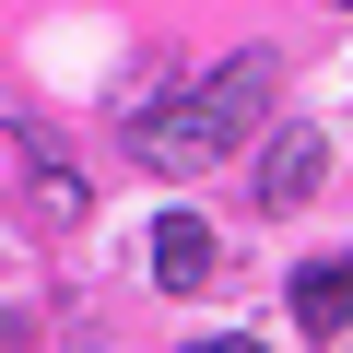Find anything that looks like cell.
Wrapping results in <instances>:
<instances>
[{"label":"cell","mask_w":353,"mask_h":353,"mask_svg":"<svg viewBox=\"0 0 353 353\" xmlns=\"http://www.w3.org/2000/svg\"><path fill=\"white\" fill-rule=\"evenodd\" d=\"M294 318H306V341H330V330L353 318V271H341V259H318V271H294Z\"/></svg>","instance_id":"5b68a950"},{"label":"cell","mask_w":353,"mask_h":353,"mask_svg":"<svg viewBox=\"0 0 353 353\" xmlns=\"http://www.w3.org/2000/svg\"><path fill=\"white\" fill-rule=\"evenodd\" d=\"M341 12H353V0H341Z\"/></svg>","instance_id":"52a82bcc"},{"label":"cell","mask_w":353,"mask_h":353,"mask_svg":"<svg viewBox=\"0 0 353 353\" xmlns=\"http://www.w3.org/2000/svg\"><path fill=\"white\" fill-rule=\"evenodd\" d=\"M341 271H353V259H341Z\"/></svg>","instance_id":"ba28073f"},{"label":"cell","mask_w":353,"mask_h":353,"mask_svg":"<svg viewBox=\"0 0 353 353\" xmlns=\"http://www.w3.org/2000/svg\"><path fill=\"white\" fill-rule=\"evenodd\" d=\"M12 153H24V189H36V212H48V224H83V212H94L83 165H71V153H59L48 130H24V118H12Z\"/></svg>","instance_id":"3957f363"},{"label":"cell","mask_w":353,"mask_h":353,"mask_svg":"<svg viewBox=\"0 0 353 353\" xmlns=\"http://www.w3.org/2000/svg\"><path fill=\"white\" fill-rule=\"evenodd\" d=\"M318 176H330V141L318 130H271L248 189H259V212H294V201H318Z\"/></svg>","instance_id":"7a4b0ae2"},{"label":"cell","mask_w":353,"mask_h":353,"mask_svg":"<svg viewBox=\"0 0 353 353\" xmlns=\"http://www.w3.org/2000/svg\"><path fill=\"white\" fill-rule=\"evenodd\" d=\"M271 94H283V59H271V48H236L224 71L176 83L165 106H141V118H130V165H153V176H189V165L236 153V141L271 118Z\"/></svg>","instance_id":"6da1fadb"},{"label":"cell","mask_w":353,"mask_h":353,"mask_svg":"<svg viewBox=\"0 0 353 353\" xmlns=\"http://www.w3.org/2000/svg\"><path fill=\"white\" fill-rule=\"evenodd\" d=\"M212 271H224V248H212L201 212H165V224H153V283H165V294H201Z\"/></svg>","instance_id":"277c9868"},{"label":"cell","mask_w":353,"mask_h":353,"mask_svg":"<svg viewBox=\"0 0 353 353\" xmlns=\"http://www.w3.org/2000/svg\"><path fill=\"white\" fill-rule=\"evenodd\" d=\"M189 353H259V341H248V330H212V341H189Z\"/></svg>","instance_id":"8992f818"}]
</instances>
